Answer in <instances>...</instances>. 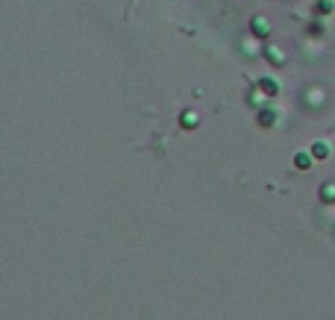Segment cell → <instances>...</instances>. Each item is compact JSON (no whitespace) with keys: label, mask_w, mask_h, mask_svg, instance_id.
Masks as SVG:
<instances>
[{"label":"cell","mask_w":335,"mask_h":320,"mask_svg":"<svg viewBox=\"0 0 335 320\" xmlns=\"http://www.w3.org/2000/svg\"><path fill=\"white\" fill-rule=\"evenodd\" d=\"M250 30H253V35L256 38H265V35H270V24L265 15H253L250 18Z\"/></svg>","instance_id":"obj_1"},{"label":"cell","mask_w":335,"mask_h":320,"mask_svg":"<svg viewBox=\"0 0 335 320\" xmlns=\"http://www.w3.org/2000/svg\"><path fill=\"white\" fill-rule=\"evenodd\" d=\"M259 85H262V91H265V94H270V97L279 91V82H276L273 77H262V80H259Z\"/></svg>","instance_id":"obj_2"},{"label":"cell","mask_w":335,"mask_h":320,"mask_svg":"<svg viewBox=\"0 0 335 320\" xmlns=\"http://www.w3.org/2000/svg\"><path fill=\"white\" fill-rule=\"evenodd\" d=\"M312 156H315V159H327V156H330V144H327V141H315V144H312Z\"/></svg>","instance_id":"obj_3"},{"label":"cell","mask_w":335,"mask_h":320,"mask_svg":"<svg viewBox=\"0 0 335 320\" xmlns=\"http://www.w3.org/2000/svg\"><path fill=\"white\" fill-rule=\"evenodd\" d=\"M312 159H315L312 153H297V156H294V164H297L300 170H309V167H312Z\"/></svg>","instance_id":"obj_4"},{"label":"cell","mask_w":335,"mask_h":320,"mask_svg":"<svg viewBox=\"0 0 335 320\" xmlns=\"http://www.w3.org/2000/svg\"><path fill=\"white\" fill-rule=\"evenodd\" d=\"M259 124H262V127H273V124H276V112L262 109V112H259Z\"/></svg>","instance_id":"obj_5"},{"label":"cell","mask_w":335,"mask_h":320,"mask_svg":"<svg viewBox=\"0 0 335 320\" xmlns=\"http://www.w3.org/2000/svg\"><path fill=\"white\" fill-rule=\"evenodd\" d=\"M265 59H268L270 65H282V62H285V56H279V50H276V47H268V50H265Z\"/></svg>","instance_id":"obj_6"},{"label":"cell","mask_w":335,"mask_h":320,"mask_svg":"<svg viewBox=\"0 0 335 320\" xmlns=\"http://www.w3.org/2000/svg\"><path fill=\"white\" fill-rule=\"evenodd\" d=\"M194 124H197V115H194V112H182V127L194 129Z\"/></svg>","instance_id":"obj_7"},{"label":"cell","mask_w":335,"mask_h":320,"mask_svg":"<svg viewBox=\"0 0 335 320\" xmlns=\"http://www.w3.org/2000/svg\"><path fill=\"white\" fill-rule=\"evenodd\" d=\"M321 200H335V185H321Z\"/></svg>","instance_id":"obj_8"},{"label":"cell","mask_w":335,"mask_h":320,"mask_svg":"<svg viewBox=\"0 0 335 320\" xmlns=\"http://www.w3.org/2000/svg\"><path fill=\"white\" fill-rule=\"evenodd\" d=\"M315 12H318V15H330V12H333V0H330V3H318Z\"/></svg>","instance_id":"obj_9"}]
</instances>
